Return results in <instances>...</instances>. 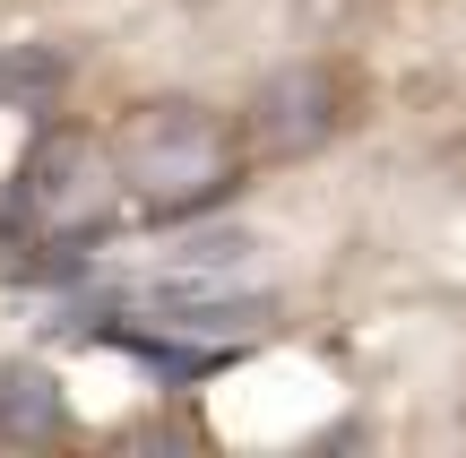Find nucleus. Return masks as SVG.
I'll return each mask as SVG.
<instances>
[{"label":"nucleus","instance_id":"obj_1","mask_svg":"<svg viewBox=\"0 0 466 458\" xmlns=\"http://www.w3.org/2000/svg\"><path fill=\"white\" fill-rule=\"evenodd\" d=\"M121 208V173H113V148L86 130H44L26 148L9 182V208H0V234L35 260H61V251H86V242L113 225Z\"/></svg>","mask_w":466,"mask_h":458},{"label":"nucleus","instance_id":"obj_2","mask_svg":"<svg viewBox=\"0 0 466 458\" xmlns=\"http://www.w3.org/2000/svg\"><path fill=\"white\" fill-rule=\"evenodd\" d=\"M233 130L199 104H138L113 130V173L121 199H138L147 217H199L208 199L233 190Z\"/></svg>","mask_w":466,"mask_h":458},{"label":"nucleus","instance_id":"obj_3","mask_svg":"<svg viewBox=\"0 0 466 458\" xmlns=\"http://www.w3.org/2000/svg\"><path fill=\"white\" fill-rule=\"evenodd\" d=\"M61 433V381L35 363H0V442H52Z\"/></svg>","mask_w":466,"mask_h":458}]
</instances>
